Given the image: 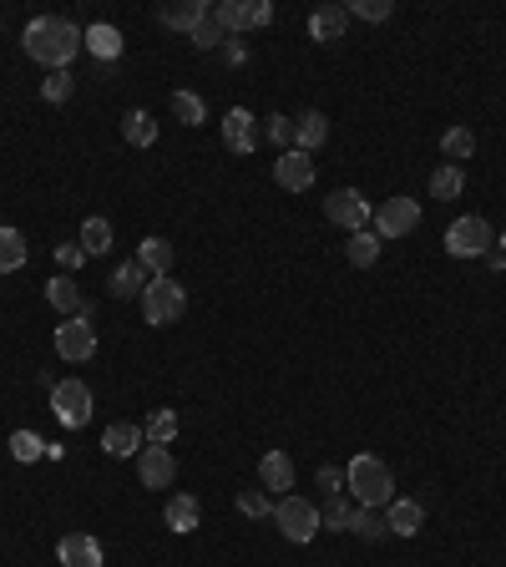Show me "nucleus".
Here are the masks:
<instances>
[{
  "instance_id": "obj_30",
  "label": "nucleus",
  "mask_w": 506,
  "mask_h": 567,
  "mask_svg": "<svg viewBox=\"0 0 506 567\" xmlns=\"http://www.w3.org/2000/svg\"><path fill=\"white\" fill-rule=\"evenodd\" d=\"M122 137H127L132 147H152V142H157V122H152L147 112H127V117H122Z\"/></svg>"
},
{
  "instance_id": "obj_12",
  "label": "nucleus",
  "mask_w": 506,
  "mask_h": 567,
  "mask_svg": "<svg viewBox=\"0 0 506 567\" xmlns=\"http://www.w3.org/2000/svg\"><path fill=\"white\" fill-rule=\"evenodd\" d=\"M56 562L61 567H102V542L92 532H66L56 542Z\"/></svg>"
},
{
  "instance_id": "obj_41",
  "label": "nucleus",
  "mask_w": 506,
  "mask_h": 567,
  "mask_svg": "<svg viewBox=\"0 0 506 567\" xmlns=\"http://www.w3.org/2000/svg\"><path fill=\"white\" fill-rule=\"evenodd\" d=\"M269 142L279 152H289L294 147V117H269Z\"/></svg>"
},
{
  "instance_id": "obj_38",
  "label": "nucleus",
  "mask_w": 506,
  "mask_h": 567,
  "mask_svg": "<svg viewBox=\"0 0 506 567\" xmlns=\"http://www.w3.org/2000/svg\"><path fill=\"white\" fill-rule=\"evenodd\" d=\"M350 517H355V507L345 502V492H340V497H329V502L319 507V522H324V527H334V532L350 527Z\"/></svg>"
},
{
  "instance_id": "obj_11",
  "label": "nucleus",
  "mask_w": 506,
  "mask_h": 567,
  "mask_svg": "<svg viewBox=\"0 0 506 567\" xmlns=\"http://www.w3.org/2000/svg\"><path fill=\"white\" fill-rule=\"evenodd\" d=\"M274 183H279L284 193H304V188H314V157L299 152V147L279 152V162H274Z\"/></svg>"
},
{
  "instance_id": "obj_18",
  "label": "nucleus",
  "mask_w": 506,
  "mask_h": 567,
  "mask_svg": "<svg viewBox=\"0 0 506 567\" xmlns=\"http://www.w3.org/2000/svg\"><path fill=\"white\" fill-rule=\"evenodd\" d=\"M46 304L61 309L66 319H71V314H87V299H81V284H76L71 274H56V279L46 284Z\"/></svg>"
},
{
  "instance_id": "obj_8",
  "label": "nucleus",
  "mask_w": 506,
  "mask_h": 567,
  "mask_svg": "<svg viewBox=\"0 0 506 567\" xmlns=\"http://www.w3.org/2000/svg\"><path fill=\"white\" fill-rule=\"evenodd\" d=\"M370 198L360 193V188H334L329 198H324V218L334 223V228H345V233H360V228H370Z\"/></svg>"
},
{
  "instance_id": "obj_25",
  "label": "nucleus",
  "mask_w": 506,
  "mask_h": 567,
  "mask_svg": "<svg viewBox=\"0 0 506 567\" xmlns=\"http://www.w3.org/2000/svg\"><path fill=\"white\" fill-rule=\"evenodd\" d=\"M76 243H81V254H87V259L107 254V249H112V218H97V213H92L87 223H81V238H76Z\"/></svg>"
},
{
  "instance_id": "obj_13",
  "label": "nucleus",
  "mask_w": 506,
  "mask_h": 567,
  "mask_svg": "<svg viewBox=\"0 0 506 567\" xmlns=\"http://www.w3.org/2000/svg\"><path fill=\"white\" fill-rule=\"evenodd\" d=\"M223 147L238 152V157H248L253 147H259V127H253V112L248 107H233L223 117Z\"/></svg>"
},
{
  "instance_id": "obj_4",
  "label": "nucleus",
  "mask_w": 506,
  "mask_h": 567,
  "mask_svg": "<svg viewBox=\"0 0 506 567\" xmlns=\"http://www.w3.org/2000/svg\"><path fill=\"white\" fill-rule=\"evenodd\" d=\"M491 243H496V233H491V223L476 218V213H466V218H456V223L446 228V254H451V259H486Z\"/></svg>"
},
{
  "instance_id": "obj_45",
  "label": "nucleus",
  "mask_w": 506,
  "mask_h": 567,
  "mask_svg": "<svg viewBox=\"0 0 506 567\" xmlns=\"http://www.w3.org/2000/svg\"><path fill=\"white\" fill-rule=\"evenodd\" d=\"M496 243H501V254H506V233H501V238H496Z\"/></svg>"
},
{
  "instance_id": "obj_27",
  "label": "nucleus",
  "mask_w": 506,
  "mask_h": 567,
  "mask_svg": "<svg viewBox=\"0 0 506 567\" xmlns=\"http://www.w3.org/2000/svg\"><path fill=\"white\" fill-rule=\"evenodd\" d=\"M203 21H208V6H203V0H183V6H167V11H162V26L188 31V36H193Z\"/></svg>"
},
{
  "instance_id": "obj_28",
  "label": "nucleus",
  "mask_w": 506,
  "mask_h": 567,
  "mask_svg": "<svg viewBox=\"0 0 506 567\" xmlns=\"http://www.w3.org/2000/svg\"><path fill=\"white\" fill-rule=\"evenodd\" d=\"M147 284H152V274H147L137 259H132V264H122V269L112 274V294H117V299H132V294L142 299V289H147Z\"/></svg>"
},
{
  "instance_id": "obj_31",
  "label": "nucleus",
  "mask_w": 506,
  "mask_h": 567,
  "mask_svg": "<svg viewBox=\"0 0 506 567\" xmlns=\"http://www.w3.org/2000/svg\"><path fill=\"white\" fill-rule=\"evenodd\" d=\"M441 152H446V157L456 162V168H461V162L476 152V132H471V127H451V132L441 137Z\"/></svg>"
},
{
  "instance_id": "obj_42",
  "label": "nucleus",
  "mask_w": 506,
  "mask_h": 567,
  "mask_svg": "<svg viewBox=\"0 0 506 567\" xmlns=\"http://www.w3.org/2000/svg\"><path fill=\"white\" fill-rule=\"evenodd\" d=\"M319 492L324 497H340L345 492V471L340 466H319Z\"/></svg>"
},
{
  "instance_id": "obj_10",
  "label": "nucleus",
  "mask_w": 506,
  "mask_h": 567,
  "mask_svg": "<svg viewBox=\"0 0 506 567\" xmlns=\"http://www.w3.org/2000/svg\"><path fill=\"white\" fill-rule=\"evenodd\" d=\"M415 223H420L415 198H385V203L375 208V238H405Z\"/></svg>"
},
{
  "instance_id": "obj_35",
  "label": "nucleus",
  "mask_w": 506,
  "mask_h": 567,
  "mask_svg": "<svg viewBox=\"0 0 506 567\" xmlns=\"http://www.w3.org/2000/svg\"><path fill=\"white\" fill-rule=\"evenodd\" d=\"M11 456H16L21 466H31V461L46 456V441H41L36 431H11Z\"/></svg>"
},
{
  "instance_id": "obj_33",
  "label": "nucleus",
  "mask_w": 506,
  "mask_h": 567,
  "mask_svg": "<svg viewBox=\"0 0 506 567\" xmlns=\"http://www.w3.org/2000/svg\"><path fill=\"white\" fill-rule=\"evenodd\" d=\"M274 21V6L269 0H238V31H259Z\"/></svg>"
},
{
  "instance_id": "obj_2",
  "label": "nucleus",
  "mask_w": 506,
  "mask_h": 567,
  "mask_svg": "<svg viewBox=\"0 0 506 567\" xmlns=\"http://www.w3.org/2000/svg\"><path fill=\"white\" fill-rule=\"evenodd\" d=\"M345 492L360 502V507H390L395 502V471L380 461V456H355L345 466Z\"/></svg>"
},
{
  "instance_id": "obj_9",
  "label": "nucleus",
  "mask_w": 506,
  "mask_h": 567,
  "mask_svg": "<svg viewBox=\"0 0 506 567\" xmlns=\"http://www.w3.org/2000/svg\"><path fill=\"white\" fill-rule=\"evenodd\" d=\"M137 476L142 486H152V492H167V486L178 481V461H173V446H142L137 451Z\"/></svg>"
},
{
  "instance_id": "obj_23",
  "label": "nucleus",
  "mask_w": 506,
  "mask_h": 567,
  "mask_svg": "<svg viewBox=\"0 0 506 567\" xmlns=\"http://www.w3.org/2000/svg\"><path fill=\"white\" fill-rule=\"evenodd\" d=\"M137 264L157 279V274H173V243H167V238H142V249H137Z\"/></svg>"
},
{
  "instance_id": "obj_14",
  "label": "nucleus",
  "mask_w": 506,
  "mask_h": 567,
  "mask_svg": "<svg viewBox=\"0 0 506 567\" xmlns=\"http://www.w3.org/2000/svg\"><path fill=\"white\" fill-rule=\"evenodd\" d=\"M142 441H147V431H142L137 421H112V426L102 431V451H107V456H117V461L137 456V451H142Z\"/></svg>"
},
{
  "instance_id": "obj_22",
  "label": "nucleus",
  "mask_w": 506,
  "mask_h": 567,
  "mask_svg": "<svg viewBox=\"0 0 506 567\" xmlns=\"http://www.w3.org/2000/svg\"><path fill=\"white\" fill-rule=\"evenodd\" d=\"M81 46H87L97 61H117V56H122V31L107 26V21H97L92 31H81Z\"/></svg>"
},
{
  "instance_id": "obj_26",
  "label": "nucleus",
  "mask_w": 506,
  "mask_h": 567,
  "mask_svg": "<svg viewBox=\"0 0 506 567\" xmlns=\"http://www.w3.org/2000/svg\"><path fill=\"white\" fill-rule=\"evenodd\" d=\"M350 532H355V537H365V542H385V537H390L385 507H355V517H350Z\"/></svg>"
},
{
  "instance_id": "obj_15",
  "label": "nucleus",
  "mask_w": 506,
  "mask_h": 567,
  "mask_svg": "<svg viewBox=\"0 0 506 567\" xmlns=\"http://www.w3.org/2000/svg\"><path fill=\"white\" fill-rule=\"evenodd\" d=\"M345 26H350V11H345V6H319V11L309 16V36H314L319 46L345 41Z\"/></svg>"
},
{
  "instance_id": "obj_7",
  "label": "nucleus",
  "mask_w": 506,
  "mask_h": 567,
  "mask_svg": "<svg viewBox=\"0 0 506 567\" xmlns=\"http://www.w3.org/2000/svg\"><path fill=\"white\" fill-rule=\"evenodd\" d=\"M274 522H279V532L289 537V542H314L319 537V507L314 502H304V497H279L274 502Z\"/></svg>"
},
{
  "instance_id": "obj_39",
  "label": "nucleus",
  "mask_w": 506,
  "mask_h": 567,
  "mask_svg": "<svg viewBox=\"0 0 506 567\" xmlns=\"http://www.w3.org/2000/svg\"><path fill=\"white\" fill-rule=\"evenodd\" d=\"M223 41H228V31H223V26L213 21V11H208V21H203V26L193 31V46H203V51H218Z\"/></svg>"
},
{
  "instance_id": "obj_44",
  "label": "nucleus",
  "mask_w": 506,
  "mask_h": 567,
  "mask_svg": "<svg viewBox=\"0 0 506 567\" xmlns=\"http://www.w3.org/2000/svg\"><path fill=\"white\" fill-rule=\"evenodd\" d=\"M486 264H491V269L501 274V269H506V254H501V249H491V254H486Z\"/></svg>"
},
{
  "instance_id": "obj_37",
  "label": "nucleus",
  "mask_w": 506,
  "mask_h": 567,
  "mask_svg": "<svg viewBox=\"0 0 506 567\" xmlns=\"http://www.w3.org/2000/svg\"><path fill=\"white\" fill-rule=\"evenodd\" d=\"M238 512L243 517H274V502L264 486H248V492H238Z\"/></svg>"
},
{
  "instance_id": "obj_20",
  "label": "nucleus",
  "mask_w": 506,
  "mask_h": 567,
  "mask_svg": "<svg viewBox=\"0 0 506 567\" xmlns=\"http://www.w3.org/2000/svg\"><path fill=\"white\" fill-rule=\"evenodd\" d=\"M385 522H390V537H415L420 527H426V507H420V502H390L385 507Z\"/></svg>"
},
{
  "instance_id": "obj_19",
  "label": "nucleus",
  "mask_w": 506,
  "mask_h": 567,
  "mask_svg": "<svg viewBox=\"0 0 506 567\" xmlns=\"http://www.w3.org/2000/svg\"><path fill=\"white\" fill-rule=\"evenodd\" d=\"M324 142H329V117L324 112H299L294 117V147L314 157V147H324Z\"/></svg>"
},
{
  "instance_id": "obj_21",
  "label": "nucleus",
  "mask_w": 506,
  "mask_h": 567,
  "mask_svg": "<svg viewBox=\"0 0 506 567\" xmlns=\"http://www.w3.org/2000/svg\"><path fill=\"white\" fill-rule=\"evenodd\" d=\"M26 259H31V249H26V233H21V228H11V223H0V274H16V269H26Z\"/></svg>"
},
{
  "instance_id": "obj_32",
  "label": "nucleus",
  "mask_w": 506,
  "mask_h": 567,
  "mask_svg": "<svg viewBox=\"0 0 506 567\" xmlns=\"http://www.w3.org/2000/svg\"><path fill=\"white\" fill-rule=\"evenodd\" d=\"M173 117H178L183 127H203V122H208L203 97H198V92H173Z\"/></svg>"
},
{
  "instance_id": "obj_40",
  "label": "nucleus",
  "mask_w": 506,
  "mask_h": 567,
  "mask_svg": "<svg viewBox=\"0 0 506 567\" xmlns=\"http://www.w3.org/2000/svg\"><path fill=\"white\" fill-rule=\"evenodd\" d=\"M390 11H395L390 0H355V6H350V16H360V21H370V26H375V21H390Z\"/></svg>"
},
{
  "instance_id": "obj_3",
  "label": "nucleus",
  "mask_w": 506,
  "mask_h": 567,
  "mask_svg": "<svg viewBox=\"0 0 506 567\" xmlns=\"http://www.w3.org/2000/svg\"><path fill=\"white\" fill-rule=\"evenodd\" d=\"M188 314V289L173 279V274H157L147 289H142V319L147 324H157V330H162V324H178Z\"/></svg>"
},
{
  "instance_id": "obj_1",
  "label": "nucleus",
  "mask_w": 506,
  "mask_h": 567,
  "mask_svg": "<svg viewBox=\"0 0 506 567\" xmlns=\"http://www.w3.org/2000/svg\"><path fill=\"white\" fill-rule=\"evenodd\" d=\"M21 41H26V56L41 61L46 71H66L76 61V51H87V46H81V31L66 16H36Z\"/></svg>"
},
{
  "instance_id": "obj_43",
  "label": "nucleus",
  "mask_w": 506,
  "mask_h": 567,
  "mask_svg": "<svg viewBox=\"0 0 506 567\" xmlns=\"http://www.w3.org/2000/svg\"><path fill=\"white\" fill-rule=\"evenodd\" d=\"M56 259H61L66 269H76V264L87 259V254H81V243H61V249H56Z\"/></svg>"
},
{
  "instance_id": "obj_29",
  "label": "nucleus",
  "mask_w": 506,
  "mask_h": 567,
  "mask_svg": "<svg viewBox=\"0 0 506 567\" xmlns=\"http://www.w3.org/2000/svg\"><path fill=\"white\" fill-rule=\"evenodd\" d=\"M345 259H350L355 269H370V264L380 259V238H375L370 228H360V233H350V243H345Z\"/></svg>"
},
{
  "instance_id": "obj_17",
  "label": "nucleus",
  "mask_w": 506,
  "mask_h": 567,
  "mask_svg": "<svg viewBox=\"0 0 506 567\" xmlns=\"http://www.w3.org/2000/svg\"><path fill=\"white\" fill-rule=\"evenodd\" d=\"M259 481H264V492H279V497H289V486H294V456H284V451H269V456L259 461Z\"/></svg>"
},
{
  "instance_id": "obj_5",
  "label": "nucleus",
  "mask_w": 506,
  "mask_h": 567,
  "mask_svg": "<svg viewBox=\"0 0 506 567\" xmlns=\"http://www.w3.org/2000/svg\"><path fill=\"white\" fill-rule=\"evenodd\" d=\"M51 411L66 431H81L92 421V385L87 380H56L51 385Z\"/></svg>"
},
{
  "instance_id": "obj_6",
  "label": "nucleus",
  "mask_w": 506,
  "mask_h": 567,
  "mask_svg": "<svg viewBox=\"0 0 506 567\" xmlns=\"http://www.w3.org/2000/svg\"><path fill=\"white\" fill-rule=\"evenodd\" d=\"M56 355L66 360V365H81V360H92L97 355V324H92V314H71L66 324H56Z\"/></svg>"
},
{
  "instance_id": "obj_36",
  "label": "nucleus",
  "mask_w": 506,
  "mask_h": 567,
  "mask_svg": "<svg viewBox=\"0 0 506 567\" xmlns=\"http://www.w3.org/2000/svg\"><path fill=\"white\" fill-rule=\"evenodd\" d=\"M71 92H76V76L71 71H46V81H41V97L46 102L61 107V102H71Z\"/></svg>"
},
{
  "instance_id": "obj_16",
  "label": "nucleus",
  "mask_w": 506,
  "mask_h": 567,
  "mask_svg": "<svg viewBox=\"0 0 506 567\" xmlns=\"http://www.w3.org/2000/svg\"><path fill=\"white\" fill-rule=\"evenodd\" d=\"M162 522L173 527L178 537L198 532V522H203V507H198V497H188V492H173V497H167V512H162Z\"/></svg>"
},
{
  "instance_id": "obj_34",
  "label": "nucleus",
  "mask_w": 506,
  "mask_h": 567,
  "mask_svg": "<svg viewBox=\"0 0 506 567\" xmlns=\"http://www.w3.org/2000/svg\"><path fill=\"white\" fill-rule=\"evenodd\" d=\"M142 431H147L152 446H173V436H178V416H173V411H152Z\"/></svg>"
},
{
  "instance_id": "obj_24",
  "label": "nucleus",
  "mask_w": 506,
  "mask_h": 567,
  "mask_svg": "<svg viewBox=\"0 0 506 567\" xmlns=\"http://www.w3.org/2000/svg\"><path fill=\"white\" fill-rule=\"evenodd\" d=\"M461 193H466V168H456V162H441V168L431 173V198L456 203Z\"/></svg>"
}]
</instances>
